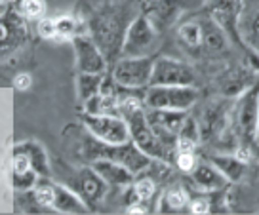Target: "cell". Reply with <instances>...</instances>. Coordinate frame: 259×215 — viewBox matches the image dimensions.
<instances>
[{
    "label": "cell",
    "mask_w": 259,
    "mask_h": 215,
    "mask_svg": "<svg viewBox=\"0 0 259 215\" xmlns=\"http://www.w3.org/2000/svg\"><path fill=\"white\" fill-rule=\"evenodd\" d=\"M132 92L134 90L122 88L120 97H118L120 114L122 118L128 122V127H130V139L138 145L145 154H149L153 160L174 164V154H176V151L168 149L156 137V134H154L151 124H149V120H147V107H145V101H143V96L139 97L136 94H132Z\"/></svg>",
    "instance_id": "1"
},
{
    "label": "cell",
    "mask_w": 259,
    "mask_h": 215,
    "mask_svg": "<svg viewBox=\"0 0 259 215\" xmlns=\"http://www.w3.org/2000/svg\"><path fill=\"white\" fill-rule=\"evenodd\" d=\"M178 42L189 56L215 57L227 52V32L210 16L191 17L178 27Z\"/></svg>",
    "instance_id": "2"
},
{
    "label": "cell",
    "mask_w": 259,
    "mask_h": 215,
    "mask_svg": "<svg viewBox=\"0 0 259 215\" xmlns=\"http://www.w3.org/2000/svg\"><path fill=\"white\" fill-rule=\"evenodd\" d=\"M78 156L82 160H88V162H94L97 158H109L114 162H120L122 166H126L136 176L147 171L149 166L153 164V158L141 151L132 139L120 145H109L96 139L88 130H86V139H82L80 147H78Z\"/></svg>",
    "instance_id": "3"
},
{
    "label": "cell",
    "mask_w": 259,
    "mask_h": 215,
    "mask_svg": "<svg viewBox=\"0 0 259 215\" xmlns=\"http://www.w3.org/2000/svg\"><path fill=\"white\" fill-rule=\"evenodd\" d=\"M59 183L73 189L90 209H94L105 198L107 191H109V185L97 176V171L92 166H80L76 169L65 167V174L59 177Z\"/></svg>",
    "instance_id": "4"
},
{
    "label": "cell",
    "mask_w": 259,
    "mask_h": 215,
    "mask_svg": "<svg viewBox=\"0 0 259 215\" xmlns=\"http://www.w3.org/2000/svg\"><path fill=\"white\" fill-rule=\"evenodd\" d=\"M154 59L153 56L143 57H128L120 56L113 67L111 76L114 82L126 90H145L151 86Z\"/></svg>",
    "instance_id": "5"
},
{
    "label": "cell",
    "mask_w": 259,
    "mask_h": 215,
    "mask_svg": "<svg viewBox=\"0 0 259 215\" xmlns=\"http://www.w3.org/2000/svg\"><path fill=\"white\" fill-rule=\"evenodd\" d=\"M158 40H160V32L156 31L153 27V23L141 14L124 31L120 56H128V57L153 56L154 50L158 48Z\"/></svg>",
    "instance_id": "6"
},
{
    "label": "cell",
    "mask_w": 259,
    "mask_h": 215,
    "mask_svg": "<svg viewBox=\"0 0 259 215\" xmlns=\"http://www.w3.org/2000/svg\"><path fill=\"white\" fill-rule=\"evenodd\" d=\"M143 101L149 109L189 111L198 101V90L196 86H149Z\"/></svg>",
    "instance_id": "7"
},
{
    "label": "cell",
    "mask_w": 259,
    "mask_h": 215,
    "mask_svg": "<svg viewBox=\"0 0 259 215\" xmlns=\"http://www.w3.org/2000/svg\"><path fill=\"white\" fill-rule=\"evenodd\" d=\"M82 124L92 136L109 145H120L130 141L128 122L120 114H82Z\"/></svg>",
    "instance_id": "8"
},
{
    "label": "cell",
    "mask_w": 259,
    "mask_h": 215,
    "mask_svg": "<svg viewBox=\"0 0 259 215\" xmlns=\"http://www.w3.org/2000/svg\"><path fill=\"white\" fill-rule=\"evenodd\" d=\"M257 99L259 88H250L233 111V127H235L236 139L242 145H250L255 139L257 130Z\"/></svg>",
    "instance_id": "9"
},
{
    "label": "cell",
    "mask_w": 259,
    "mask_h": 215,
    "mask_svg": "<svg viewBox=\"0 0 259 215\" xmlns=\"http://www.w3.org/2000/svg\"><path fill=\"white\" fill-rule=\"evenodd\" d=\"M196 72L191 65L174 57L154 59L151 86H194Z\"/></svg>",
    "instance_id": "10"
},
{
    "label": "cell",
    "mask_w": 259,
    "mask_h": 215,
    "mask_svg": "<svg viewBox=\"0 0 259 215\" xmlns=\"http://www.w3.org/2000/svg\"><path fill=\"white\" fill-rule=\"evenodd\" d=\"M147 107V105H145ZM189 111H170V109H149L147 107V120L153 132L168 149L176 151V141L183 122L187 120Z\"/></svg>",
    "instance_id": "11"
},
{
    "label": "cell",
    "mask_w": 259,
    "mask_h": 215,
    "mask_svg": "<svg viewBox=\"0 0 259 215\" xmlns=\"http://www.w3.org/2000/svg\"><path fill=\"white\" fill-rule=\"evenodd\" d=\"M74 63L78 72H105L107 56L90 34H76L73 40Z\"/></svg>",
    "instance_id": "12"
},
{
    "label": "cell",
    "mask_w": 259,
    "mask_h": 215,
    "mask_svg": "<svg viewBox=\"0 0 259 215\" xmlns=\"http://www.w3.org/2000/svg\"><path fill=\"white\" fill-rule=\"evenodd\" d=\"M185 10V0H149L143 16L162 34L178 23V19L183 16Z\"/></svg>",
    "instance_id": "13"
},
{
    "label": "cell",
    "mask_w": 259,
    "mask_h": 215,
    "mask_svg": "<svg viewBox=\"0 0 259 215\" xmlns=\"http://www.w3.org/2000/svg\"><path fill=\"white\" fill-rule=\"evenodd\" d=\"M238 36L259 56V0H244L238 16Z\"/></svg>",
    "instance_id": "14"
},
{
    "label": "cell",
    "mask_w": 259,
    "mask_h": 215,
    "mask_svg": "<svg viewBox=\"0 0 259 215\" xmlns=\"http://www.w3.org/2000/svg\"><path fill=\"white\" fill-rule=\"evenodd\" d=\"M90 166L97 171V176L101 177L109 189H124L130 187L136 179V174H132L128 167L122 166L120 162H114L109 158H97L94 162H90Z\"/></svg>",
    "instance_id": "15"
},
{
    "label": "cell",
    "mask_w": 259,
    "mask_h": 215,
    "mask_svg": "<svg viewBox=\"0 0 259 215\" xmlns=\"http://www.w3.org/2000/svg\"><path fill=\"white\" fill-rule=\"evenodd\" d=\"M244 0H208V16L225 32L238 34V16Z\"/></svg>",
    "instance_id": "16"
},
{
    "label": "cell",
    "mask_w": 259,
    "mask_h": 215,
    "mask_svg": "<svg viewBox=\"0 0 259 215\" xmlns=\"http://www.w3.org/2000/svg\"><path fill=\"white\" fill-rule=\"evenodd\" d=\"M189 177H191V183L202 192L223 191L227 185H229L227 177L211 164L210 160H198V164L189 174Z\"/></svg>",
    "instance_id": "17"
},
{
    "label": "cell",
    "mask_w": 259,
    "mask_h": 215,
    "mask_svg": "<svg viewBox=\"0 0 259 215\" xmlns=\"http://www.w3.org/2000/svg\"><path fill=\"white\" fill-rule=\"evenodd\" d=\"M189 202H191V194L185 187L183 185H171L162 192L156 209L160 213H178V211L189 209Z\"/></svg>",
    "instance_id": "18"
},
{
    "label": "cell",
    "mask_w": 259,
    "mask_h": 215,
    "mask_svg": "<svg viewBox=\"0 0 259 215\" xmlns=\"http://www.w3.org/2000/svg\"><path fill=\"white\" fill-rule=\"evenodd\" d=\"M210 162L227 177L229 183L240 181L248 169V164L238 158L236 154H213L210 156Z\"/></svg>",
    "instance_id": "19"
},
{
    "label": "cell",
    "mask_w": 259,
    "mask_h": 215,
    "mask_svg": "<svg viewBox=\"0 0 259 215\" xmlns=\"http://www.w3.org/2000/svg\"><path fill=\"white\" fill-rule=\"evenodd\" d=\"M19 151H23L29 160H31V166L32 169L38 174L40 177H50L52 176V166H50V160L48 154L44 151V147L36 141H25V143L16 145Z\"/></svg>",
    "instance_id": "20"
},
{
    "label": "cell",
    "mask_w": 259,
    "mask_h": 215,
    "mask_svg": "<svg viewBox=\"0 0 259 215\" xmlns=\"http://www.w3.org/2000/svg\"><path fill=\"white\" fill-rule=\"evenodd\" d=\"M103 80H105V72H78V76H76V96H78L82 105L101 92Z\"/></svg>",
    "instance_id": "21"
},
{
    "label": "cell",
    "mask_w": 259,
    "mask_h": 215,
    "mask_svg": "<svg viewBox=\"0 0 259 215\" xmlns=\"http://www.w3.org/2000/svg\"><path fill=\"white\" fill-rule=\"evenodd\" d=\"M17 8H19V14L27 19H42L44 14H46V4H44V0H19V4H17Z\"/></svg>",
    "instance_id": "22"
},
{
    "label": "cell",
    "mask_w": 259,
    "mask_h": 215,
    "mask_svg": "<svg viewBox=\"0 0 259 215\" xmlns=\"http://www.w3.org/2000/svg\"><path fill=\"white\" fill-rule=\"evenodd\" d=\"M56 29H57V38H71L73 40L76 34H82L78 31V23L76 19L71 16H61L56 19Z\"/></svg>",
    "instance_id": "23"
},
{
    "label": "cell",
    "mask_w": 259,
    "mask_h": 215,
    "mask_svg": "<svg viewBox=\"0 0 259 215\" xmlns=\"http://www.w3.org/2000/svg\"><path fill=\"white\" fill-rule=\"evenodd\" d=\"M198 156H196V152H187V151H176L174 154V166L178 167L181 174H191L196 164H198Z\"/></svg>",
    "instance_id": "24"
},
{
    "label": "cell",
    "mask_w": 259,
    "mask_h": 215,
    "mask_svg": "<svg viewBox=\"0 0 259 215\" xmlns=\"http://www.w3.org/2000/svg\"><path fill=\"white\" fill-rule=\"evenodd\" d=\"M211 200L208 196H196V198H191L189 202V213L200 215V213H211Z\"/></svg>",
    "instance_id": "25"
},
{
    "label": "cell",
    "mask_w": 259,
    "mask_h": 215,
    "mask_svg": "<svg viewBox=\"0 0 259 215\" xmlns=\"http://www.w3.org/2000/svg\"><path fill=\"white\" fill-rule=\"evenodd\" d=\"M38 34L46 40L57 38L56 19H50V17H42V19H38Z\"/></svg>",
    "instance_id": "26"
},
{
    "label": "cell",
    "mask_w": 259,
    "mask_h": 215,
    "mask_svg": "<svg viewBox=\"0 0 259 215\" xmlns=\"http://www.w3.org/2000/svg\"><path fill=\"white\" fill-rule=\"evenodd\" d=\"M31 74H27V72H19L16 76V80H14V86H16L19 92H25V90L31 88Z\"/></svg>",
    "instance_id": "27"
},
{
    "label": "cell",
    "mask_w": 259,
    "mask_h": 215,
    "mask_svg": "<svg viewBox=\"0 0 259 215\" xmlns=\"http://www.w3.org/2000/svg\"><path fill=\"white\" fill-rule=\"evenodd\" d=\"M259 147V99H257V130H255V139H253Z\"/></svg>",
    "instance_id": "28"
},
{
    "label": "cell",
    "mask_w": 259,
    "mask_h": 215,
    "mask_svg": "<svg viewBox=\"0 0 259 215\" xmlns=\"http://www.w3.org/2000/svg\"><path fill=\"white\" fill-rule=\"evenodd\" d=\"M0 2H4V4H6V2H10V0H0Z\"/></svg>",
    "instance_id": "29"
}]
</instances>
